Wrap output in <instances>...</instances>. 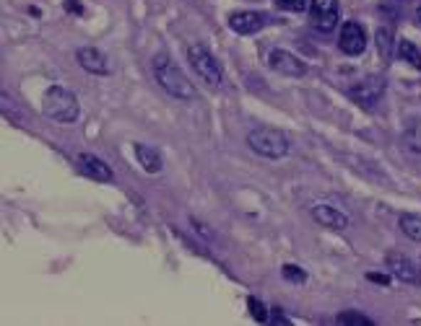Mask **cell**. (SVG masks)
<instances>
[{
	"instance_id": "1",
	"label": "cell",
	"mask_w": 421,
	"mask_h": 326,
	"mask_svg": "<svg viewBox=\"0 0 421 326\" xmlns=\"http://www.w3.org/2000/svg\"><path fill=\"white\" fill-rule=\"evenodd\" d=\"M151 72H154L156 83H159L172 99H180V102H192V99H195V86H192L190 78L180 70V65L170 55L159 52V55L151 60Z\"/></svg>"
},
{
	"instance_id": "2",
	"label": "cell",
	"mask_w": 421,
	"mask_h": 326,
	"mask_svg": "<svg viewBox=\"0 0 421 326\" xmlns=\"http://www.w3.org/2000/svg\"><path fill=\"white\" fill-rule=\"evenodd\" d=\"M42 112H45V116H50L52 122L73 124L81 114V107H78V99H76L71 88L50 86L42 96Z\"/></svg>"
},
{
	"instance_id": "3",
	"label": "cell",
	"mask_w": 421,
	"mask_h": 326,
	"mask_svg": "<svg viewBox=\"0 0 421 326\" xmlns=\"http://www.w3.org/2000/svg\"><path fill=\"white\" fill-rule=\"evenodd\" d=\"M247 145L250 151H255L263 158H284L289 153V140L286 135L276 127H255V130L247 132Z\"/></svg>"
},
{
	"instance_id": "4",
	"label": "cell",
	"mask_w": 421,
	"mask_h": 326,
	"mask_svg": "<svg viewBox=\"0 0 421 326\" xmlns=\"http://www.w3.org/2000/svg\"><path fill=\"white\" fill-rule=\"evenodd\" d=\"M187 60H190L192 70H195V75L198 78H203V83L211 88H219L224 80V70L222 65H219V60L211 55V50H208L206 44H190L187 47Z\"/></svg>"
},
{
	"instance_id": "5",
	"label": "cell",
	"mask_w": 421,
	"mask_h": 326,
	"mask_svg": "<svg viewBox=\"0 0 421 326\" xmlns=\"http://www.w3.org/2000/svg\"><path fill=\"white\" fill-rule=\"evenodd\" d=\"M383 91H385L383 75H367V78H362L359 83H354V86L348 88V96H351L359 107L375 109V104L383 99Z\"/></svg>"
},
{
	"instance_id": "6",
	"label": "cell",
	"mask_w": 421,
	"mask_h": 326,
	"mask_svg": "<svg viewBox=\"0 0 421 326\" xmlns=\"http://www.w3.org/2000/svg\"><path fill=\"white\" fill-rule=\"evenodd\" d=\"M338 47L343 55H351V58L362 55V52L367 50V31H364L362 23H356V21L343 23V26H341V36H338Z\"/></svg>"
},
{
	"instance_id": "7",
	"label": "cell",
	"mask_w": 421,
	"mask_h": 326,
	"mask_svg": "<svg viewBox=\"0 0 421 326\" xmlns=\"http://www.w3.org/2000/svg\"><path fill=\"white\" fill-rule=\"evenodd\" d=\"M268 65L274 67L276 72H281V75H286V78H302L304 72H307V65H304L302 60L286 50L271 52L268 55Z\"/></svg>"
},
{
	"instance_id": "8",
	"label": "cell",
	"mask_w": 421,
	"mask_h": 326,
	"mask_svg": "<svg viewBox=\"0 0 421 326\" xmlns=\"http://www.w3.org/2000/svg\"><path fill=\"white\" fill-rule=\"evenodd\" d=\"M312 23L320 31H333L338 23V0H312Z\"/></svg>"
},
{
	"instance_id": "9",
	"label": "cell",
	"mask_w": 421,
	"mask_h": 326,
	"mask_svg": "<svg viewBox=\"0 0 421 326\" xmlns=\"http://www.w3.org/2000/svg\"><path fill=\"white\" fill-rule=\"evenodd\" d=\"M76 60L91 75H110V60H107V55L102 50H96V47H78Z\"/></svg>"
},
{
	"instance_id": "10",
	"label": "cell",
	"mask_w": 421,
	"mask_h": 326,
	"mask_svg": "<svg viewBox=\"0 0 421 326\" xmlns=\"http://www.w3.org/2000/svg\"><path fill=\"white\" fill-rule=\"evenodd\" d=\"M266 26V16L258 13V11H237V13L229 16V29L234 34H255Z\"/></svg>"
},
{
	"instance_id": "11",
	"label": "cell",
	"mask_w": 421,
	"mask_h": 326,
	"mask_svg": "<svg viewBox=\"0 0 421 326\" xmlns=\"http://www.w3.org/2000/svg\"><path fill=\"white\" fill-rule=\"evenodd\" d=\"M78 171H81L83 176H89V179L99 181V184H110V181L115 179L112 168L107 166L102 158L91 156V153H81V156H78Z\"/></svg>"
},
{
	"instance_id": "12",
	"label": "cell",
	"mask_w": 421,
	"mask_h": 326,
	"mask_svg": "<svg viewBox=\"0 0 421 326\" xmlns=\"http://www.w3.org/2000/svg\"><path fill=\"white\" fill-rule=\"evenodd\" d=\"M310 215L315 217V223H320L323 228H331V231H343V228H348L346 212H341L338 207H331V205H315L310 210Z\"/></svg>"
},
{
	"instance_id": "13",
	"label": "cell",
	"mask_w": 421,
	"mask_h": 326,
	"mask_svg": "<svg viewBox=\"0 0 421 326\" xmlns=\"http://www.w3.org/2000/svg\"><path fill=\"white\" fill-rule=\"evenodd\" d=\"M388 267H390V275L400 283H408V285H416L421 280V272L416 267L414 261L408 259V256H400V254H390L388 256Z\"/></svg>"
},
{
	"instance_id": "14",
	"label": "cell",
	"mask_w": 421,
	"mask_h": 326,
	"mask_svg": "<svg viewBox=\"0 0 421 326\" xmlns=\"http://www.w3.org/2000/svg\"><path fill=\"white\" fill-rule=\"evenodd\" d=\"M135 158H138V163L143 166V171H148V174H159L164 166L162 153L156 151V148H151V145L135 143Z\"/></svg>"
},
{
	"instance_id": "15",
	"label": "cell",
	"mask_w": 421,
	"mask_h": 326,
	"mask_svg": "<svg viewBox=\"0 0 421 326\" xmlns=\"http://www.w3.org/2000/svg\"><path fill=\"white\" fill-rule=\"evenodd\" d=\"M395 52H398V58L406 60L411 67L421 70V50L416 47L414 42H408V39H400V42L395 44Z\"/></svg>"
},
{
	"instance_id": "16",
	"label": "cell",
	"mask_w": 421,
	"mask_h": 326,
	"mask_svg": "<svg viewBox=\"0 0 421 326\" xmlns=\"http://www.w3.org/2000/svg\"><path fill=\"white\" fill-rule=\"evenodd\" d=\"M403 145H406L408 151L421 156V119H411L406 124V130H403Z\"/></svg>"
},
{
	"instance_id": "17",
	"label": "cell",
	"mask_w": 421,
	"mask_h": 326,
	"mask_svg": "<svg viewBox=\"0 0 421 326\" xmlns=\"http://www.w3.org/2000/svg\"><path fill=\"white\" fill-rule=\"evenodd\" d=\"M400 231L406 233L411 241H421V215L403 212V215H400Z\"/></svg>"
},
{
	"instance_id": "18",
	"label": "cell",
	"mask_w": 421,
	"mask_h": 326,
	"mask_svg": "<svg viewBox=\"0 0 421 326\" xmlns=\"http://www.w3.org/2000/svg\"><path fill=\"white\" fill-rule=\"evenodd\" d=\"M338 324H354V326H372L370 316H364L359 311H343L338 313Z\"/></svg>"
},
{
	"instance_id": "19",
	"label": "cell",
	"mask_w": 421,
	"mask_h": 326,
	"mask_svg": "<svg viewBox=\"0 0 421 326\" xmlns=\"http://www.w3.org/2000/svg\"><path fill=\"white\" fill-rule=\"evenodd\" d=\"M247 305H250L252 319L260 321V324H266V321H268V311H266V305L260 303L258 298H250V300H247Z\"/></svg>"
},
{
	"instance_id": "20",
	"label": "cell",
	"mask_w": 421,
	"mask_h": 326,
	"mask_svg": "<svg viewBox=\"0 0 421 326\" xmlns=\"http://www.w3.org/2000/svg\"><path fill=\"white\" fill-rule=\"evenodd\" d=\"M390 44H393V36L388 29H380L377 31V47L383 52V58H390Z\"/></svg>"
},
{
	"instance_id": "21",
	"label": "cell",
	"mask_w": 421,
	"mask_h": 326,
	"mask_svg": "<svg viewBox=\"0 0 421 326\" xmlns=\"http://www.w3.org/2000/svg\"><path fill=\"white\" fill-rule=\"evenodd\" d=\"M284 277H286L289 283H304V280H307V272L294 267V264H284Z\"/></svg>"
},
{
	"instance_id": "22",
	"label": "cell",
	"mask_w": 421,
	"mask_h": 326,
	"mask_svg": "<svg viewBox=\"0 0 421 326\" xmlns=\"http://www.w3.org/2000/svg\"><path fill=\"white\" fill-rule=\"evenodd\" d=\"M276 8H281V11H291V13H299V11H304V0H274Z\"/></svg>"
},
{
	"instance_id": "23",
	"label": "cell",
	"mask_w": 421,
	"mask_h": 326,
	"mask_svg": "<svg viewBox=\"0 0 421 326\" xmlns=\"http://www.w3.org/2000/svg\"><path fill=\"white\" fill-rule=\"evenodd\" d=\"M367 280L377 285H390V277L388 275H380V272H367Z\"/></svg>"
},
{
	"instance_id": "24",
	"label": "cell",
	"mask_w": 421,
	"mask_h": 326,
	"mask_svg": "<svg viewBox=\"0 0 421 326\" xmlns=\"http://www.w3.org/2000/svg\"><path fill=\"white\" fill-rule=\"evenodd\" d=\"M66 11H73V13H81V6H78V0H66Z\"/></svg>"
},
{
	"instance_id": "25",
	"label": "cell",
	"mask_w": 421,
	"mask_h": 326,
	"mask_svg": "<svg viewBox=\"0 0 421 326\" xmlns=\"http://www.w3.org/2000/svg\"><path fill=\"white\" fill-rule=\"evenodd\" d=\"M416 16H419V21H421V8H419V11H416Z\"/></svg>"
}]
</instances>
